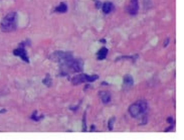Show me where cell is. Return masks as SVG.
Returning <instances> with one entry per match:
<instances>
[{
	"instance_id": "1",
	"label": "cell",
	"mask_w": 184,
	"mask_h": 140,
	"mask_svg": "<svg viewBox=\"0 0 184 140\" xmlns=\"http://www.w3.org/2000/svg\"><path fill=\"white\" fill-rule=\"evenodd\" d=\"M17 27V13L16 12H10L4 18L2 19L0 23V28L3 32H11L14 31Z\"/></svg>"
},
{
	"instance_id": "2",
	"label": "cell",
	"mask_w": 184,
	"mask_h": 140,
	"mask_svg": "<svg viewBox=\"0 0 184 140\" xmlns=\"http://www.w3.org/2000/svg\"><path fill=\"white\" fill-rule=\"evenodd\" d=\"M147 108H148V105L145 100H139L129 107V113L132 117L137 118L143 115L147 111Z\"/></svg>"
},
{
	"instance_id": "3",
	"label": "cell",
	"mask_w": 184,
	"mask_h": 140,
	"mask_svg": "<svg viewBox=\"0 0 184 140\" xmlns=\"http://www.w3.org/2000/svg\"><path fill=\"white\" fill-rule=\"evenodd\" d=\"M51 61L58 62L60 65H63V64L70 62L73 58V55L70 53H67V51H55L50 56Z\"/></svg>"
},
{
	"instance_id": "4",
	"label": "cell",
	"mask_w": 184,
	"mask_h": 140,
	"mask_svg": "<svg viewBox=\"0 0 184 140\" xmlns=\"http://www.w3.org/2000/svg\"><path fill=\"white\" fill-rule=\"evenodd\" d=\"M98 76L94 75V76H89V75H86V74H82V75H77L75 76L72 79V83L73 85H78L80 83H91V82H94V81L98 80Z\"/></svg>"
},
{
	"instance_id": "5",
	"label": "cell",
	"mask_w": 184,
	"mask_h": 140,
	"mask_svg": "<svg viewBox=\"0 0 184 140\" xmlns=\"http://www.w3.org/2000/svg\"><path fill=\"white\" fill-rule=\"evenodd\" d=\"M24 45H23V43H22V45H20V46H19L18 48H16V50H14L13 51V53L15 56H20L21 58L24 61V62H26V63H28L29 62V60H28V56L27 55H26V51L25 50H24Z\"/></svg>"
},
{
	"instance_id": "6",
	"label": "cell",
	"mask_w": 184,
	"mask_h": 140,
	"mask_svg": "<svg viewBox=\"0 0 184 140\" xmlns=\"http://www.w3.org/2000/svg\"><path fill=\"white\" fill-rule=\"evenodd\" d=\"M128 12L132 15H135V14L138 13L139 11V2L138 0H131L128 5Z\"/></svg>"
},
{
	"instance_id": "7",
	"label": "cell",
	"mask_w": 184,
	"mask_h": 140,
	"mask_svg": "<svg viewBox=\"0 0 184 140\" xmlns=\"http://www.w3.org/2000/svg\"><path fill=\"white\" fill-rule=\"evenodd\" d=\"M100 98L104 104H108V103L111 102V95H110L108 92H101Z\"/></svg>"
},
{
	"instance_id": "8",
	"label": "cell",
	"mask_w": 184,
	"mask_h": 140,
	"mask_svg": "<svg viewBox=\"0 0 184 140\" xmlns=\"http://www.w3.org/2000/svg\"><path fill=\"white\" fill-rule=\"evenodd\" d=\"M113 8H114V5H113L112 2L107 1L103 4V11H104V13H106V14L110 13V12L113 10Z\"/></svg>"
},
{
	"instance_id": "9",
	"label": "cell",
	"mask_w": 184,
	"mask_h": 140,
	"mask_svg": "<svg viewBox=\"0 0 184 140\" xmlns=\"http://www.w3.org/2000/svg\"><path fill=\"white\" fill-rule=\"evenodd\" d=\"M107 55H108V48H102L99 51H98V53H97L98 60H100V61L105 60Z\"/></svg>"
},
{
	"instance_id": "10",
	"label": "cell",
	"mask_w": 184,
	"mask_h": 140,
	"mask_svg": "<svg viewBox=\"0 0 184 140\" xmlns=\"http://www.w3.org/2000/svg\"><path fill=\"white\" fill-rule=\"evenodd\" d=\"M134 84V80H133V78L131 77L130 75H126L124 77V86L126 88H130V87H132Z\"/></svg>"
},
{
	"instance_id": "11",
	"label": "cell",
	"mask_w": 184,
	"mask_h": 140,
	"mask_svg": "<svg viewBox=\"0 0 184 140\" xmlns=\"http://www.w3.org/2000/svg\"><path fill=\"white\" fill-rule=\"evenodd\" d=\"M67 11H68V6L63 2H61L60 5L55 7V12H58V13H65Z\"/></svg>"
},
{
	"instance_id": "12",
	"label": "cell",
	"mask_w": 184,
	"mask_h": 140,
	"mask_svg": "<svg viewBox=\"0 0 184 140\" xmlns=\"http://www.w3.org/2000/svg\"><path fill=\"white\" fill-rule=\"evenodd\" d=\"M43 82V84H45V85H47V86H50L51 85V81H50V76H46V79H45V80L42 81Z\"/></svg>"
},
{
	"instance_id": "13",
	"label": "cell",
	"mask_w": 184,
	"mask_h": 140,
	"mask_svg": "<svg viewBox=\"0 0 184 140\" xmlns=\"http://www.w3.org/2000/svg\"><path fill=\"white\" fill-rule=\"evenodd\" d=\"M115 120H116V119H115V118H112V119L109 121V123H108V127H109V129H110V130H112V129H113V123H114V122H115Z\"/></svg>"
},
{
	"instance_id": "14",
	"label": "cell",
	"mask_w": 184,
	"mask_h": 140,
	"mask_svg": "<svg viewBox=\"0 0 184 140\" xmlns=\"http://www.w3.org/2000/svg\"><path fill=\"white\" fill-rule=\"evenodd\" d=\"M167 122H169L170 124H174V123H175V120H174L172 117H169L167 119Z\"/></svg>"
},
{
	"instance_id": "15",
	"label": "cell",
	"mask_w": 184,
	"mask_h": 140,
	"mask_svg": "<svg viewBox=\"0 0 184 140\" xmlns=\"http://www.w3.org/2000/svg\"><path fill=\"white\" fill-rule=\"evenodd\" d=\"M94 1H96V7H97V8H100V7H101V2L99 1V0H94Z\"/></svg>"
},
{
	"instance_id": "16",
	"label": "cell",
	"mask_w": 184,
	"mask_h": 140,
	"mask_svg": "<svg viewBox=\"0 0 184 140\" xmlns=\"http://www.w3.org/2000/svg\"><path fill=\"white\" fill-rule=\"evenodd\" d=\"M83 131H86V114L84 115V124H83Z\"/></svg>"
},
{
	"instance_id": "17",
	"label": "cell",
	"mask_w": 184,
	"mask_h": 140,
	"mask_svg": "<svg viewBox=\"0 0 184 140\" xmlns=\"http://www.w3.org/2000/svg\"><path fill=\"white\" fill-rule=\"evenodd\" d=\"M168 43H169V38L166 39V41H164V46H167L168 45Z\"/></svg>"
}]
</instances>
